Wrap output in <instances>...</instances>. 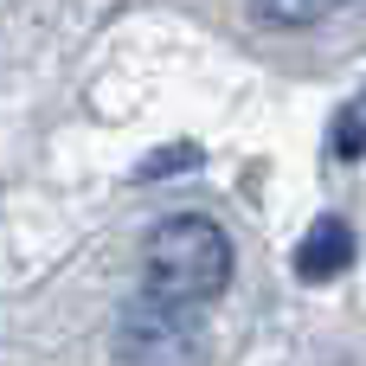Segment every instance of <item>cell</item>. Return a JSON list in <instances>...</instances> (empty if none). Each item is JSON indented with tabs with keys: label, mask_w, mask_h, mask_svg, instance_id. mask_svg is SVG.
Returning a JSON list of instances; mask_svg holds the SVG:
<instances>
[{
	"label": "cell",
	"mask_w": 366,
	"mask_h": 366,
	"mask_svg": "<svg viewBox=\"0 0 366 366\" xmlns=\"http://www.w3.org/2000/svg\"><path fill=\"white\" fill-rule=\"evenodd\" d=\"M142 283H148V296L180 302V309H199V302L225 296V283H232V238H225V225L206 219V212L154 219L148 238H142Z\"/></svg>",
	"instance_id": "obj_1"
},
{
	"label": "cell",
	"mask_w": 366,
	"mask_h": 366,
	"mask_svg": "<svg viewBox=\"0 0 366 366\" xmlns=\"http://www.w3.org/2000/svg\"><path fill=\"white\" fill-rule=\"evenodd\" d=\"M206 328L193 309L161 302V296H135L116 315V360L122 366H206Z\"/></svg>",
	"instance_id": "obj_2"
},
{
	"label": "cell",
	"mask_w": 366,
	"mask_h": 366,
	"mask_svg": "<svg viewBox=\"0 0 366 366\" xmlns=\"http://www.w3.org/2000/svg\"><path fill=\"white\" fill-rule=\"evenodd\" d=\"M354 264V225L347 219H315L309 232H302V244H296V277L302 283H328V277H341Z\"/></svg>",
	"instance_id": "obj_3"
},
{
	"label": "cell",
	"mask_w": 366,
	"mask_h": 366,
	"mask_svg": "<svg viewBox=\"0 0 366 366\" xmlns=\"http://www.w3.org/2000/svg\"><path fill=\"white\" fill-rule=\"evenodd\" d=\"M328 154H335V161H360V154H366V84H360V97H354V103L335 116Z\"/></svg>",
	"instance_id": "obj_4"
},
{
	"label": "cell",
	"mask_w": 366,
	"mask_h": 366,
	"mask_svg": "<svg viewBox=\"0 0 366 366\" xmlns=\"http://www.w3.org/2000/svg\"><path fill=\"white\" fill-rule=\"evenodd\" d=\"M251 6H257L264 26H309V19H322L335 0H251Z\"/></svg>",
	"instance_id": "obj_5"
},
{
	"label": "cell",
	"mask_w": 366,
	"mask_h": 366,
	"mask_svg": "<svg viewBox=\"0 0 366 366\" xmlns=\"http://www.w3.org/2000/svg\"><path fill=\"white\" fill-rule=\"evenodd\" d=\"M193 161H199V148H187V142H180V148H167V154L142 161V167H135V180H167V167H193Z\"/></svg>",
	"instance_id": "obj_6"
}]
</instances>
